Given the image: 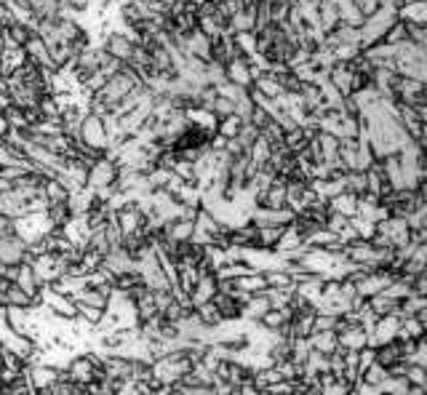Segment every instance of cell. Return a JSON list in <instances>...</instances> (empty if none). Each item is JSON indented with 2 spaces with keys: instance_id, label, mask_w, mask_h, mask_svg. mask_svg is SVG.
<instances>
[{
  "instance_id": "cell-22",
  "label": "cell",
  "mask_w": 427,
  "mask_h": 395,
  "mask_svg": "<svg viewBox=\"0 0 427 395\" xmlns=\"http://www.w3.org/2000/svg\"><path fill=\"white\" fill-rule=\"evenodd\" d=\"M241 395H262V390H256V387H252V384H246V387H241Z\"/></svg>"
},
{
  "instance_id": "cell-2",
  "label": "cell",
  "mask_w": 427,
  "mask_h": 395,
  "mask_svg": "<svg viewBox=\"0 0 427 395\" xmlns=\"http://www.w3.org/2000/svg\"><path fill=\"white\" fill-rule=\"evenodd\" d=\"M374 363L382 366L384 372L398 366V363H404V345H401V340H390L379 345V347H374Z\"/></svg>"
},
{
  "instance_id": "cell-10",
  "label": "cell",
  "mask_w": 427,
  "mask_h": 395,
  "mask_svg": "<svg viewBox=\"0 0 427 395\" xmlns=\"http://www.w3.org/2000/svg\"><path fill=\"white\" fill-rule=\"evenodd\" d=\"M425 337H427L425 323H419L416 318H401V329H398V337H395V340L416 342V340H425Z\"/></svg>"
},
{
  "instance_id": "cell-16",
  "label": "cell",
  "mask_w": 427,
  "mask_h": 395,
  "mask_svg": "<svg viewBox=\"0 0 427 395\" xmlns=\"http://www.w3.org/2000/svg\"><path fill=\"white\" fill-rule=\"evenodd\" d=\"M404 379L409 387H427V366H416V363H406Z\"/></svg>"
},
{
  "instance_id": "cell-11",
  "label": "cell",
  "mask_w": 427,
  "mask_h": 395,
  "mask_svg": "<svg viewBox=\"0 0 427 395\" xmlns=\"http://www.w3.org/2000/svg\"><path fill=\"white\" fill-rule=\"evenodd\" d=\"M422 310H427V296H414L409 294L406 299H401L398 302V318H414L416 313H422Z\"/></svg>"
},
{
  "instance_id": "cell-21",
  "label": "cell",
  "mask_w": 427,
  "mask_h": 395,
  "mask_svg": "<svg viewBox=\"0 0 427 395\" xmlns=\"http://www.w3.org/2000/svg\"><path fill=\"white\" fill-rule=\"evenodd\" d=\"M374 363V347H363L358 350V374H363Z\"/></svg>"
},
{
  "instance_id": "cell-3",
  "label": "cell",
  "mask_w": 427,
  "mask_h": 395,
  "mask_svg": "<svg viewBox=\"0 0 427 395\" xmlns=\"http://www.w3.org/2000/svg\"><path fill=\"white\" fill-rule=\"evenodd\" d=\"M13 283L22 288L27 296H33L35 302H40V291H43V283L38 281V275H35V267L27 262H19V273H16V281Z\"/></svg>"
},
{
  "instance_id": "cell-14",
  "label": "cell",
  "mask_w": 427,
  "mask_h": 395,
  "mask_svg": "<svg viewBox=\"0 0 427 395\" xmlns=\"http://www.w3.org/2000/svg\"><path fill=\"white\" fill-rule=\"evenodd\" d=\"M241 126H243V121L238 115H227V118H220V121H217L214 134H217L220 139H235L238 131H241Z\"/></svg>"
},
{
  "instance_id": "cell-15",
  "label": "cell",
  "mask_w": 427,
  "mask_h": 395,
  "mask_svg": "<svg viewBox=\"0 0 427 395\" xmlns=\"http://www.w3.org/2000/svg\"><path fill=\"white\" fill-rule=\"evenodd\" d=\"M369 310H372L377 318H382V315H395V313H398V302L387 299V296L379 291V294H374L372 299H369Z\"/></svg>"
},
{
  "instance_id": "cell-8",
  "label": "cell",
  "mask_w": 427,
  "mask_h": 395,
  "mask_svg": "<svg viewBox=\"0 0 427 395\" xmlns=\"http://www.w3.org/2000/svg\"><path fill=\"white\" fill-rule=\"evenodd\" d=\"M40 302H35L33 296H27L16 283H11L3 294V308H22V310H35Z\"/></svg>"
},
{
  "instance_id": "cell-13",
  "label": "cell",
  "mask_w": 427,
  "mask_h": 395,
  "mask_svg": "<svg viewBox=\"0 0 427 395\" xmlns=\"http://www.w3.org/2000/svg\"><path fill=\"white\" fill-rule=\"evenodd\" d=\"M195 318L198 323L203 326V329H220L222 326V318H220V313H217V308L211 305V302H206V305H198L195 308Z\"/></svg>"
},
{
  "instance_id": "cell-20",
  "label": "cell",
  "mask_w": 427,
  "mask_h": 395,
  "mask_svg": "<svg viewBox=\"0 0 427 395\" xmlns=\"http://www.w3.org/2000/svg\"><path fill=\"white\" fill-rule=\"evenodd\" d=\"M347 393H352V382H347V379L334 382V384H329V387H323V390H320V395H347Z\"/></svg>"
},
{
  "instance_id": "cell-19",
  "label": "cell",
  "mask_w": 427,
  "mask_h": 395,
  "mask_svg": "<svg viewBox=\"0 0 427 395\" xmlns=\"http://www.w3.org/2000/svg\"><path fill=\"white\" fill-rule=\"evenodd\" d=\"M342 318V315H340ZM337 315H326V313H315V320H313V331H334L337 323H340Z\"/></svg>"
},
{
  "instance_id": "cell-6",
  "label": "cell",
  "mask_w": 427,
  "mask_h": 395,
  "mask_svg": "<svg viewBox=\"0 0 427 395\" xmlns=\"http://www.w3.org/2000/svg\"><path fill=\"white\" fill-rule=\"evenodd\" d=\"M40 195L45 200V209H51V206H65L67 200H70V193L65 190V185L59 182V179H45L43 187H40Z\"/></svg>"
},
{
  "instance_id": "cell-23",
  "label": "cell",
  "mask_w": 427,
  "mask_h": 395,
  "mask_svg": "<svg viewBox=\"0 0 427 395\" xmlns=\"http://www.w3.org/2000/svg\"><path fill=\"white\" fill-rule=\"evenodd\" d=\"M406 395H427V387H409Z\"/></svg>"
},
{
  "instance_id": "cell-12",
  "label": "cell",
  "mask_w": 427,
  "mask_h": 395,
  "mask_svg": "<svg viewBox=\"0 0 427 395\" xmlns=\"http://www.w3.org/2000/svg\"><path fill=\"white\" fill-rule=\"evenodd\" d=\"M235 288L241 291H249V294H264L267 291V283H264V275L259 270L243 275V278H235Z\"/></svg>"
},
{
  "instance_id": "cell-4",
  "label": "cell",
  "mask_w": 427,
  "mask_h": 395,
  "mask_svg": "<svg viewBox=\"0 0 427 395\" xmlns=\"http://www.w3.org/2000/svg\"><path fill=\"white\" fill-rule=\"evenodd\" d=\"M214 294H217V275L214 273L200 275V278H198V283L193 286V291H190V305H193V308L206 305V302L214 299Z\"/></svg>"
},
{
  "instance_id": "cell-18",
  "label": "cell",
  "mask_w": 427,
  "mask_h": 395,
  "mask_svg": "<svg viewBox=\"0 0 427 395\" xmlns=\"http://www.w3.org/2000/svg\"><path fill=\"white\" fill-rule=\"evenodd\" d=\"M361 379H363V384H369V387H382L384 379H387V372H384L382 366L372 363V366L361 374Z\"/></svg>"
},
{
  "instance_id": "cell-17",
  "label": "cell",
  "mask_w": 427,
  "mask_h": 395,
  "mask_svg": "<svg viewBox=\"0 0 427 395\" xmlns=\"http://www.w3.org/2000/svg\"><path fill=\"white\" fill-rule=\"evenodd\" d=\"M256 323H259V326H262L267 334H278V331L286 326V318H283V313L275 308V310H267V313H264V315L256 320Z\"/></svg>"
},
{
  "instance_id": "cell-7",
  "label": "cell",
  "mask_w": 427,
  "mask_h": 395,
  "mask_svg": "<svg viewBox=\"0 0 427 395\" xmlns=\"http://www.w3.org/2000/svg\"><path fill=\"white\" fill-rule=\"evenodd\" d=\"M110 291H102V288H83L72 296L75 305H86V308H99V310H107L110 308Z\"/></svg>"
},
{
  "instance_id": "cell-9",
  "label": "cell",
  "mask_w": 427,
  "mask_h": 395,
  "mask_svg": "<svg viewBox=\"0 0 427 395\" xmlns=\"http://www.w3.org/2000/svg\"><path fill=\"white\" fill-rule=\"evenodd\" d=\"M307 340H310V347H313V350L323 352V355H331V352L340 347L337 331H313Z\"/></svg>"
},
{
  "instance_id": "cell-5",
  "label": "cell",
  "mask_w": 427,
  "mask_h": 395,
  "mask_svg": "<svg viewBox=\"0 0 427 395\" xmlns=\"http://www.w3.org/2000/svg\"><path fill=\"white\" fill-rule=\"evenodd\" d=\"M326 206H329L331 214H342V217H347V220H355V217H358V198L345 193V190L337 193L334 198H329Z\"/></svg>"
},
{
  "instance_id": "cell-1",
  "label": "cell",
  "mask_w": 427,
  "mask_h": 395,
  "mask_svg": "<svg viewBox=\"0 0 427 395\" xmlns=\"http://www.w3.org/2000/svg\"><path fill=\"white\" fill-rule=\"evenodd\" d=\"M40 305H45L48 310H54L56 315L62 320H67V323H72V320H77V305L70 299V296H62L56 294V291H51L48 286H43V291H40Z\"/></svg>"
}]
</instances>
